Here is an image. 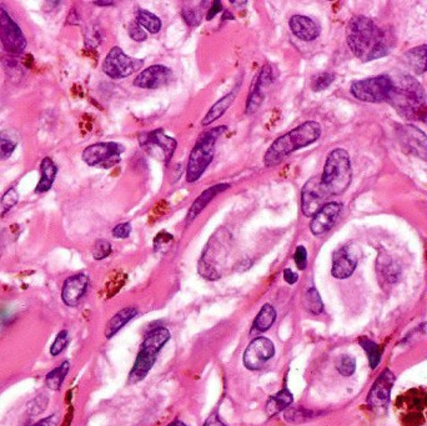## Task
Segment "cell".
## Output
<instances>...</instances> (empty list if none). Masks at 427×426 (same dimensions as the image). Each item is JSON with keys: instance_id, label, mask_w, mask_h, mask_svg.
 <instances>
[{"instance_id": "obj_1", "label": "cell", "mask_w": 427, "mask_h": 426, "mask_svg": "<svg viewBox=\"0 0 427 426\" xmlns=\"http://www.w3.org/2000/svg\"><path fill=\"white\" fill-rule=\"evenodd\" d=\"M346 39L351 52L363 63L383 58L390 52L386 34L372 20L363 15L350 20Z\"/></svg>"}, {"instance_id": "obj_2", "label": "cell", "mask_w": 427, "mask_h": 426, "mask_svg": "<svg viewBox=\"0 0 427 426\" xmlns=\"http://www.w3.org/2000/svg\"><path fill=\"white\" fill-rule=\"evenodd\" d=\"M321 136V125L316 122H305L287 134L280 136L267 149L264 163L266 167H276L285 158L298 149L306 148L319 140Z\"/></svg>"}, {"instance_id": "obj_3", "label": "cell", "mask_w": 427, "mask_h": 426, "mask_svg": "<svg viewBox=\"0 0 427 426\" xmlns=\"http://www.w3.org/2000/svg\"><path fill=\"white\" fill-rule=\"evenodd\" d=\"M392 83L394 86L388 95V103L404 118L411 119L417 115L422 118V111L426 104V93L422 85L414 77L406 75L392 79Z\"/></svg>"}, {"instance_id": "obj_4", "label": "cell", "mask_w": 427, "mask_h": 426, "mask_svg": "<svg viewBox=\"0 0 427 426\" xmlns=\"http://www.w3.org/2000/svg\"><path fill=\"white\" fill-rule=\"evenodd\" d=\"M320 178L330 195L343 194L349 187L352 179L349 153L343 149L332 150L326 159L324 172Z\"/></svg>"}, {"instance_id": "obj_5", "label": "cell", "mask_w": 427, "mask_h": 426, "mask_svg": "<svg viewBox=\"0 0 427 426\" xmlns=\"http://www.w3.org/2000/svg\"><path fill=\"white\" fill-rule=\"evenodd\" d=\"M169 340H170V333L165 328H158L150 331L142 342L135 364L130 371L129 382L135 384L146 378V375L149 374L150 370L155 364L159 351L167 345Z\"/></svg>"}, {"instance_id": "obj_6", "label": "cell", "mask_w": 427, "mask_h": 426, "mask_svg": "<svg viewBox=\"0 0 427 426\" xmlns=\"http://www.w3.org/2000/svg\"><path fill=\"white\" fill-rule=\"evenodd\" d=\"M227 127H219L215 129L209 130L195 142L194 148L190 153L188 169H187V180L188 183H195L199 180L201 175L205 173L207 167L211 164L215 154V144L225 131Z\"/></svg>"}, {"instance_id": "obj_7", "label": "cell", "mask_w": 427, "mask_h": 426, "mask_svg": "<svg viewBox=\"0 0 427 426\" xmlns=\"http://www.w3.org/2000/svg\"><path fill=\"white\" fill-rule=\"evenodd\" d=\"M392 86H394L392 77L379 75L354 82L351 84L350 91L357 100H361L365 103H382L388 102Z\"/></svg>"}, {"instance_id": "obj_8", "label": "cell", "mask_w": 427, "mask_h": 426, "mask_svg": "<svg viewBox=\"0 0 427 426\" xmlns=\"http://www.w3.org/2000/svg\"><path fill=\"white\" fill-rule=\"evenodd\" d=\"M227 232L222 230L213 237L211 241L207 244L205 252H202L200 263H199V272L204 278L209 280H215L220 278L221 272L219 265L225 260L227 255Z\"/></svg>"}, {"instance_id": "obj_9", "label": "cell", "mask_w": 427, "mask_h": 426, "mask_svg": "<svg viewBox=\"0 0 427 426\" xmlns=\"http://www.w3.org/2000/svg\"><path fill=\"white\" fill-rule=\"evenodd\" d=\"M125 147L119 142H97L85 149L83 160L94 168L109 169L122 160Z\"/></svg>"}, {"instance_id": "obj_10", "label": "cell", "mask_w": 427, "mask_h": 426, "mask_svg": "<svg viewBox=\"0 0 427 426\" xmlns=\"http://www.w3.org/2000/svg\"><path fill=\"white\" fill-rule=\"evenodd\" d=\"M142 63L144 62L140 59L128 57L122 50V48L114 46L104 60L103 71L108 77L113 79H123L134 74L142 66Z\"/></svg>"}, {"instance_id": "obj_11", "label": "cell", "mask_w": 427, "mask_h": 426, "mask_svg": "<svg viewBox=\"0 0 427 426\" xmlns=\"http://www.w3.org/2000/svg\"><path fill=\"white\" fill-rule=\"evenodd\" d=\"M0 41L10 54H20L26 50L24 34L3 6H0Z\"/></svg>"}, {"instance_id": "obj_12", "label": "cell", "mask_w": 427, "mask_h": 426, "mask_svg": "<svg viewBox=\"0 0 427 426\" xmlns=\"http://www.w3.org/2000/svg\"><path fill=\"white\" fill-rule=\"evenodd\" d=\"M330 194L325 189L321 178L314 176L305 184L301 193V210L305 216H314L315 214L324 207Z\"/></svg>"}, {"instance_id": "obj_13", "label": "cell", "mask_w": 427, "mask_h": 426, "mask_svg": "<svg viewBox=\"0 0 427 426\" xmlns=\"http://www.w3.org/2000/svg\"><path fill=\"white\" fill-rule=\"evenodd\" d=\"M274 355H275V346L272 340L264 336H260L249 344L244 353L243 362L249 370L256 371L264 368L266 362L274 358Z\"/></svg>"}, {"instance_id": "obj_14", "label": "cell", "mask_w": 427, "mask_h": 426, "mask_svg": "<svg viewBox=\"0 0 427 426\" xmlns=\"http://www.w3.org/2000/svg\"><path fill=\"white\" fill-rule=\"evenodd\" d=\"M394 384H395V375L392 374L391 370L386 369L379 375L368 395V404L371 409L379 411L388 407Z\"/></svg>"}, {"instance_id": "obj_15", "label": "cell", "mask_w": 427, "mask_h": 426, "mask_svg": "<svg viewBox=\"0 0 427 426\" xmlns=\"http://www.w3.org/2000/svg\"><path fill=\"white\" fill-rule=\"evenodd\" d=\"M139 142L142 148L145 149L150 154L155 153V150H160L164 156V162L167 164L170 162L171 156L174 155L176 145H178L174 138L167 136L162 129L142 134L139 136Z\"/></svg>"}, {"instance_id": "obj_16", "label": "cell", "mask_w": 427, "mask_h": 426, "mask_svg": "<svg viewBox=\"0 0 427 426\" xmlns=\"http://www.w3.org/2000/svg\"><path fill=\"white\" fill-rule=\"evenodd\" d=\"M173 77V71L168 66L151 65L134 79V85L142 89H158L162 85L168 84Z\"/></svg>"}, {"instance_id": "obj_17", "label": "cell", "mask_w": 427, "mask_h": 426, "mask_svg": "<svg viewBox=\"0 0 427 426\" xmlns=\"http://www.w3.org/2000/svg\"><path fill=\"white\" fill-rule=\"evenodd\" d=\"M343 205L336 201L326 203L324 207L317 212L310 223V230L314 235H323L335 225L339 215L341 213Z\"/></svg>"}, {"instance_id": "obj_18", "label": "cell", "mask_w": 427, "mask_h": 426, "mask_svg": "<svg viewBox=\"0 0 427 426\" xmlns=\"http://www.w3.org/2000/svg\"><path fill=\"white\" fill-rule=\"evenodd\" d=\"M357 266V255L352 246H343L332 257L331 274L336 279H348L352 275Z\"/></svg>"}, {"instance_id": "obj_19", "label": "cell", "mask_w": 427, "mask_h": 426, "mask_svg": "<svg viewBox=\"0 0 427 426\" xmlns=\"http://www.w3.org/2000/svg\"><path fill=\"white\" fill-rule=\"evenodd\" d=\"M89 278L86 274H75L65 280L61 290V299L68 306H77L86 293Z\"/></svg>"}, {"instance_id": "obj_20", "label": "cell", "mask_w": 427, "mask_h": 426, "mask_svg": "<svg viewBox=\"0 0 427 426\" xmlns=\"http://www.w3.org/2000/svg\"><path fill=\"white\" fill-rule=\"evenodd\" d=\"M274 80L272 68L269 65L264 66L259 75L253 82L252 91L249 94L247 104H246V114H253L256 110L259 109L260 105L264 102V88L270 85Z\"/></svg>"}, {"instance_id": "obj_21", "label": "cell", "mask_w": 427, "mask_h": 426, "mask_svg": "<svg viewBox=\"0 0 427 426\" xmlns=\"http://www.w3.org/2000/svg\"><path fill=\"white\" fill-rule=\"evenodd\" d=\"M401 139L410 153L427 162V138L420 129L411 125L402 128Z\"/></svg>"}, {"instance_id": "obj_22", "label": "cell", "mask_w": 427, "mask_h": 426, "mask_svg": "<svg viewBox=\"0 0 427 426\" xmlns=\"http://www.w3.org/2000/svg\"><path fill=\"white\" fill-rule=\"evenodd\" d=\"M289 26L292 34L304 41L315 40L320 35V26H317L316 21L305 15H294Z\"/></svg>"}, {"instance_id": "obj_23", "label": "cell", "mask_w": 427, "mask_h": 426, "mask_svg": "<svg viewBox=\"0 0 427 426\" xmlns=\"http://www.w3.org/2000/svg\"><path fill=\"white\" fill-rule=\"evenodd\" d=\"M229 187H230L229 184H218V185L209 187L204 193H201L200 196L194 201V204L191 205L190 210H189L188 223H190L191 220H194L209 205V203L213 201L218 194L222 193L224 190L229 189Z\"/></svg>"}, {"instance_id": "obj_24", "label": "cell", "mask_w": 427, "mask_h": 426, "mask_svg": "<svg viewBox=\"0 0 427 426\" xmlns=\"http://www.w3.org/2000/svg\"><path fill=\"white\" fill-rule=\"evenodd\" d=\"M405 60L415 74L420 75L427 71V44L415 46L405 53Z\"/></svg>"}, {"instance_id": "obj_25", "label": "cell", "mask_w": 427, "mask_h": 426, "mask_svg": "<svg viewBox=\"0 0 427 426\" xmlns=\"http://www.w3.org/2000/svg\"><path fill=\"white\" fill-rule=\"evenodd\" d=\"M235 98H236V93L231 91V93H229L225 97L221 98L220 100H218L216 103L213 104L210 110L207 111V115L204 116L202 122H201L202 127H207V125L213 124V122H216L218 119H220L221 116L224 115L227 113V110L231 106Z\"/></svg>"}, {"instance_id": "obj_26", "label": "cell", "mask_w": 427, "mask_h": 426, "mask_svg": "<svg viewBox=\"0 0 427 426\" xmlns=\"http://www.w3.org/2000/svg\"><path fill=\"white\" fill-rule=\"evenodd\" d=\"M294 401L290 390L287 387H284L280 390L278 394L272 395V398L266 402V413L269 416L278 415L281 411H285L287 407H290Z\"/></svg>"}, {"instance_id": "obj_27", "label": "cell", "mask_w": 427, "mask_h": 426, "mask_svg": "<svg viewBox=\"0 0 427 426\" xmlns=\"http://www.w3.org/2000/svg\"><path fill=\"white\" fill-rule=\"evenodd\" d=\"M40 172H41V179L38 187H35V193H46L53 187V183L55 180V176L58 173V168L50 158H44L40 164Z\"/></svg>"}, {"instance_id": "obj_28", "label": "cell", "mask_w": 427, "mask_h": 426, "mask_svg": "<svg viewBox=\"0 0 427 426\" xmlns=\"http://www.w3.org/2000/svg\"><path fill=\"white\" fill-rule=\"evenodd\" d=\"M136 315H137V310L135 308H125V309L120 310L117 314L111 317V322L108 323V326L105 330V336L111 339Z\"/></svg>"}, {"instance_id": "obj_29", "label": "cell", "mask_w": 427, "mask_h": 426, "mask_svg": "<svg viewBox=\"0 0 427 426\" xmlns=\"http://www.w3.org/2000/svg\"><path fill=\"white\" fill-rule=\"evenodd\" d=\"M276 320V310L270 304H265L254 320L253 334L265 333Z\"/></svg>"}, {"instance_id": "obj_30", "label": "cell", "mask_w": 427, "mask_h": 426, "mask_svg": "<svg viewBox=\"0 0 427 426\" xmlns=\"http://www.w3.org/2000/svg\"><path fill=\"white\" fill-rule=\"evenodd\" d=\"M19 133L17 130L8 129L0 131V160L9 159L19 142Z\"/></svg>"}, {"instance_id": "obj_31", "label": "cell", "mask_w": 427, "mask_h": 426, "mask_svg": "<svg viewBox=\"0 0 427 426\" xmlns=\"http://www.w3.org/2000/svg\"><path fill=\"white\" fill-rule=\"evenodd\" d=\"M69 369H70V362H64L61 365H59L58 368L52 370L49 374L46 375V387H49L53 391L60 390L66 375L69 373Z\"/></svg>"}, {"instance_id": "obj_32", "label": "cell", "mask_w": 427, "mask_h": 426, "mask_svg": "<svg viewBox=\"0 0 427 426\" xmlns=\"http://www.w3.org/2000/svg\"><path fill=\"white\" fill-rule=\"evenodd\" d=\"M136 20L142 29H146L151 34H156L162 29V20L159 19L155 14L150 13L148 10L140 9L136 14Z\"/></svg>"}, {"instance_id": "obj_33", "label": "cell", "mask_w": 427, "mask_h": 426, "mask_svg": "<svg viewBox=\"0 0 427 426\" xmlns=\"http://www.w3.org/2000/svg\"><path fill=\"white\" fill-rule=\"evenodd\" d=\"M359 342H360V345L363 346V350L368 354L371 369L377 368L379 364L381 362V348L376 342L370 340L368 337H361Z\"/></svg>"}, {"instance_id": "obj_34", "label": "cell", "mask_w": 427, "mask_h": 426, "mask_svg": "<svg viewBox=\"0 0 427 426\" xmlns=\"http://www.w3.org/2000/svg\"><path fill=\"white\" fill-rule=\"evenodd\" d=\"M305 309L307 310L311 314L314 315H319L323 313L324 310V303L321 300L320 294L317 293L315 288H310L309 290L306 291L304 297Z\"/></svg>"}, {"instance_id": "obj_35", "label": "cell", "mask_w": 427, "mask_h": 426, "mask_svg": "<svg viewBox=\"0 0 427 426\" xmlns=\"http://www.w3.org/2000/svg\"><path fill=\"white\" fill-rule=\"evenodd\" d=\"M315 415H316V414L314 413V411L306 410V409H303V407L286 409L284 413L286 421H289V423H296V424H298V423L306 421V420L312 419V418H315Z\"/></svg>"}, {"instance_id": "obj_36", "label": "cell", "mask_w": 427, "mask_h": 426, "mask_svg": "<svg viewBox=\"0 0 427 426\" xmlns=\"http://www.w3.org/2000/svg\"><path fill=\"white\" fill-rule=\"evenodd\" d=\"M336 369L339 373L343 376H351L355 373L356 360L352 356L343 354V355L339 356L337 359Z\"/></svg>"}, {"instance_id": "obj_37", "label": "cell", "mask_w": 427, "mask_h": 426, "mask_svg": "<svg viewBox=\"0 0 427 426\" xmlns=\"http://www.w3.org/2000/svg\"><path fill=\"white\" fill-rule=\"evenodd\" d=\"M70 342V336L68 330H61L59 333L58 336L55 337V340L53 342L52 348H50V354L53 356H58L64 351L65 348L68 346V344Z\"/></svg>"}, {"instance_id": "obj_38", "label": "cell", "mask_w": 427, "mask_h": 426, "mask_svg": "<svg viewBox=\"0 0 427 426\" xmlns=\"http://www.w3.org/2000/svg\"><path fill=\"white\" fill-rule=\"evenodd\" d=\"M48 404H49V398L46 395H38L28 404V413L30 415H39L43 411H46Z\"/></svg>"}, {"instance_id": "obj_39", "label": "cell", "mask_w": 427, "mask_h": 426, "mask_svg": "<svg viewBox=\"0 0 427 426\" xmlns=\"http://www.w3.org/2000/svg\"><path fill=\"white\" fill-rule=\"evenodd\" d=\"M335 77L330 74V73H323V74H319L316 77L312 79V83H311V89L314 91H321L326 89L328 86H330L331 83L334 82Z\"/></svg>"}, {"instance_id": "obj_40", "label": "cell", "mask_w": 427, "mask_h": 426, "mask_svg": "<svg viewBox=\"0 0 427 426\" xmlns=\"http://www.w3.org/2000/svg\"><path fill=\"white\" fill-rule=\"evenodd\" d=\"M111 254V244L108 240H97L93 249V257L95 260H103Z\"/></svg>"}, {"instance_id": "obj_41", "label": "cell", "mask_w": 427, "mask_h": 426, "mask_svg": "<svg viewBox=\"0 0 427 426\" xmlns=\"http://www.w3.org/2000/svg\"><path fill=\"white\" fill-rule=\"evenodd\" d=\"M182 19L191 28H196L200 24L201 15L194 8L185 7L182 9Z\"/></svg>"}, {"instance_id": "obj_42", "label": "cell", "mask_w": 427, "mask_h": 426, "mask_svg": "<svg viewBox=\"0 0 427 426\" xmlns=\"http://www.w3.org/2000/svg\"><path fill=\"white\" fill-rule=\"evenodd\" d=\"M18 201H19V194L14 187H12V189L8 190L7 193L3 195L1 207H4V212H8L9 209H12L18 203Z\"/></svg>"}, {"instance_id": "obj_43", "label": "cell", "mask_w": 427, "mask_h": 426, "mask_svg": "<svg viewBox=\"0 0 427 426\" xmlns=\"http://www.w3.org/2000/svg\"><path fill=\"white\" fill-rule=\"evenodd\" d=\"M294 260H295V264L298 266L300 270H305L306 266H307V250L304 246H298L296 248V252L294 255Z\"/></svg>"}, {"instance_id": "obj_44", "label": "cell", "mask_w": 427, "mask_h": 426, "mask_svg": "<svg viewBox=\"0 0 427 426\" xmlns=\"http://www.w3.org/2000/svg\"><path fill=\"white\" fill-rule=\"evenodd\" d=\"M173 240H174V238H173L171 234H168L167 232H162L156 237L155 240H154V249L158 252V250L162 249L164 246H170Z\"/></svg>"}, {"instance_id": "obj_45", "label": "cell", "mask_w": 427, "mask_h": 426, "mask_svg": "<svg viewBox=\"0 0 427 426\" xmlns=\"http://www.w3.org/2000/svg\"><path fill=\"white\" fill-rule=\"evenodd\" d=\"M131 232V224L130 223H123L119 224L113 229V237L117 239H125L128 238Z\"/></svg>"}, {"instance_id": "obj_46", "label": "cell", "mask_w": 427, "mask_h": 426, "mask_svg": "<svg viewBox=\"0 0 427 426\" xmlns=\"http://www.w3.org/2000/svg\"><path fill=\"white\" fill-rule=\"evenodd\" d=\"M129 35L130 38L134 39L135 41H144L148 38L146 33L144 32V29L137 23H134L129 26Z\"/></svg>"}, {"instance_id": "obj_47", "label": "cell", "mask_w": 427, "mask_h": 426, "mask_svg": "<svg viewBox=\"0 0 427 426\" xmlns=\"http://www.w3.org/2000/svg\"><path fill=\"white\" fill-rule=\"evenodd\" d=\"M222 9H224V7H222L221 1H219V0L213 1V4H211V7H210V9H209V12H207V19H213V17H215L216 14L222 12Z\"/></svg>"}, {"instance_id": "obj_48", "label": "cell", "mask_w": 427, "mask_h": 426, "mask_svg": "<svg viewBox=\"0 0 427 426\" xmlns=\"http://www.w3.org/2000/svg\"><path fill=\"white\" fill-rule=\"evenodd\" d=\"M58 416L55 414H53L48 418L40 420L39 423H37L34 426H58Z\"/></svg>"}, {"instance_id": "obj_49", "label": "cell", "mask_w": 427, "mask_h": 426, "mask_svg": "<svg viewBox=\"0 0 427 426\" xmlns=\"http://www.w3.org/2000/svg\"><path fill=\"white\" fill-rule=\"evenodd\" d=\"M284 280L289 285L296 284L298 280V275L295 271H292V269H285Z\"/></svg>"}, {"instance_id": "obj_50", "label": "cell", "mask_w": 427, "mask_h": 426, "mask_svg": "<svg viewBox=\"0 0 427 426\" xmlns=\"http://www.w3.org/2000/svg\"><path fill=\"white\" fill-rule=\"evenodd\" d=\"M204 426H227L220 419H219V416L216 415V414H213L209 419L205 421V424Z\"/></svg>"}, {"instance_id": "obj_51", "label": "cell", "mask_w": 427, "mask_h": 426, "mask_svg": "<svg viewBox=\"0 0 427 426\" xmlns=\"http://www.w3.org/2000/svg\"><path fill=\"white\" fill-rule=\"evenodd\" d=\"M94 4L95 6H99V7H111V6H114L115 3L114 1H94Z\"/></svg>"}, {"instance_id": "obj_52", "label": "cell", "mask_w": 427, "mask_h": 426, "mask_svg": "<svg viewBox=\"0 0 427 426\" xmlns=\"http://www.w3.org/2000/svg\"><path fill=\"white\" fill-rule=\"evenodd\" d=\"M168 426H187V425H185V424H184L182 421H180V420H175V421H173L171 424H169Z\"/></svg>"}, {"instance_id": "obj_53", "label": "cell", "mask_w": 427, "mask_h": 426, "mask_svg": "<svg viewBox=\"0 0 427 426\" xmlns=\"http://www.w3.org/2000/svg\"><path fill=\"white\" fill-rule=\"evenodd\" d=\"M230 3H231L233 6H245L247 1H246V0H244V1H236V0H231Z\"/></svg>"}, {"instance_id": "obj_54", "label": "cell", "mask_w": 427, "mask_h": 426, "mask_svg": "<svg viewBox=\"0 0 427 426\" xmlns=\"http://www.w3.org/2000/svg\"><path fill=\"white\" fill-rule=\"evenodd\" d=\"M222 19H234V15L230 12H225V18Z\"/></svg>"}, {"instance_id": "obj_55", "label": "cell", "mask_w": 427, "mask_h": 426, "mask_svg": "<svg viewBox=\"0 0 427 426\" xmlns=\"http://www.w3.org/2000/svg\"><path fill=\"white\" fill-rule=\"evenodd\" d=\"M421 119H422V120H424V122H425V123L427 124V114H424V115H422V118H421Z\"/></svg>"}, {"instance_id": "obj_56", "label": "cell", "mask_w": 427, "mask_h": 426, "mask_svg": "<svg viewBox=\"0 0 427 426\" xmlns=\"http://www.w3.org/2000/svg\"><path fill=\"white\" fill-rule=\"evenodd\" d=\"M425 402H426V405H427V395H426V398H425Z\"/></svg>"}]
</instances>
